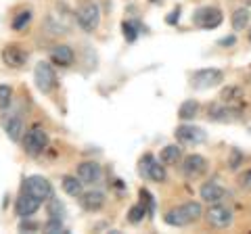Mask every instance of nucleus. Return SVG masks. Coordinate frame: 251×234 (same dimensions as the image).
Instances as JSON below:
<instances>
[{
	"label": "nucleus",
	"instance_id": "obj_1",
	"mask_svg": "<svg viewBox=\"0 0 251 234\" xmlns=\"http://www.w3.org/2000/svg\"><path fill=\"white\" fill-rule=\"evenodd\" d=\"M203 213V209L199 203H184V205H180L176 209H170V211L166 213V222L170 226H176V228H180V226H186L191 224L195 220H199Z\"/></svg>",
	"mask_w": 251,
	"mask_h": 234
},
{
	"label": "nucleus",
	"instance_id": "obj_2",
	"mask_svg": "<svg viewBox=\"0 0 251 234\" xmlns=\"http://www.w3.org/2000/svg\"><path fill=\"white\" fill-rule=\"evenodd\" d=\"M75 19H77V23H80L82 29H86V32H94V29L99 27V23H100V9H99V4L92 2V0L84 2L80 9H77Z\"/></svg>",
	"mask_w": 251,
	"mask_h": 234
},
{
	"label": "nucleus",
	"instance_id": "obj_3",
	"mask_svg": "<svg viewBox=\"0 0 251 234\" xmlns=\"http://www.w3.org/2000/svg\"><path fill=\"white\" fill-rule=\"evenodd\" d=\"M34 82L38 86V90L44 92V94L52 92V88L57 86V75H54L52 65L40 61V63L36 65V69H34Z\"/></svg>",
	"mask_w": 251,
	"mask_h": 234
},
{
	"label": "nucleus",
	"instance_id": "obj_4",
	"mask_svg": "<svg viewBox=\"0 0 251 234\" xmlns=\"http://www.w3.org/2000/svg\"><path fill=\"white\" fill-rule=\"evenodd\" d=\"M49 144V134L40 128V126H34L31 130H27L25 138H23V149H25L29 155H38L46 149Z\"/></svg>",
	"mask_w": 251,
	"mask_h": 234
},
{
	"label": "nucleus",
	"instance_id": "obj_5",
	"mask_svg": "<svg viewBox=\"0 0 251 234\" xmlns=\"http://www.w3.org/2000/svg\"><path fill=\"white\" fill-rule=\"evenodd\" d=\"M222 82H224V73L220 71V69H214V67L199 69V71L193 73V86L195 88H201V90L214 88V86L222 84Z\"/></svg>",
	"mask_w": 251,
	"mask_h": 234
},
{
	"label": "nucleus",
	"instance_id": "obj_6",
	"mask_svg": "<svg viewBox=\"0 0 251 234\" xmlns=\"http://www.w3.org/2000/svg\"><path fill=\"white\" fill-rule=\"evenodd\" d=\"M193 21H195V25H199L201 29H214L222 23V13H220V9H216V6H203V9H199L193 15Z\"/></svg>",
	"mask_w": 251,
	"mask_h": 234
},
{
	"label": "nucleus",
	"instance_id": "obj_7",
	"mask_svg": "<svg viewBox=\"0 0 251 234\" xmlns=\"http://www.w3.org/2000/svg\"><path fill=\"white\" fill-rule=\"evenodd\" d=\"M25 192L34 194V197L40 199V201L52 199V186H50V182L46 180V178H42V176H29L27 180H25Z\"/></svg>",
	"mask_w": 251,
	"mask_h": 234
},
{
	"label": "nucleus",
	"instance_id": "obj_8",
	"mask_svg": "<svg viewBox=\"0 0 251 234\" xmlns=\"http://www.w3.org/2000/svg\"><path fill=\"white\" fill-rule=\"evenodd\" d=\"M140 174H143L145 178H149V180H153V182H166V178H168V174H166V165H159L151 155H147V157L140 161Z\"/></svg>",
	"mask_w": 251,
	"mask_h": 234
},
{
	"label": "nucleus",
	"instance_id": "obj_9",
	"mask_svg": "<svg viewBox=\"0 0 251 234\" xmlns=\"http://www.w3.org/2000/svg\"><path fill=\"white\" fill-rule=\"evenodd\" d=\"M205 217H207V222L214 226V228H226V226L232 224V211L228 207H224V205L209 207V211L205 213Z\"/></svg>",
	"mask_w": 251,
	"mask_h": 234
},
{
	"label": "nucleus",
	"instance_id": "obj_10",
	"mask_svg": "<svg viewBox=\"0 0 251 234\" xmlns=\"http://www.w3.org/2000/svg\"><path fill=\"white\" fill-rule=\"evenodd\" d=\"M205 169H207V161H205V157H201V155H188V157L182 161V171L188 180L199 178Z\"/></svg>",
	"mask_w": 251,
	"mask_h": 234
},
{
	"label": "nucleus",
	"instance_id": "obj_11",
	"mask_svg": "<svg viewBox=\"0 0 251 234\" xmlns=\"http://www.w3.org/2000/svg\"><path fill=\"white\" fill-rule=\"evenodd\" d=\"M239 115H241V109L232 107V105H226L224 100L220 105L209 107V117L214 121H234V119H239Z\"/></svg>",
	"mask_w": 251,
	"mask_h": 234
},
{
	"label": "nucleus",
	"instance_id": "obj_12",
	"mask_svg": "<svg viewBox=\"0 0 251 234\" xmlns=\"http://www.w3.org/2000/svg\"><path fill=\"white\" fill-rule=\"evenodd\" d=\"M40 199H36L34 194L29 192H23L21 197L17 199V205H15V211H17L19 217H29L31 213H36L40 209Z\"/></svg>",
	"mask_w": 251,
	"mask_h": 234
},
{
	"label": "nucleus",
	"instance_id": "obj_13",
	"mask_svg": "<svg viewBox=\"0 0 251 234\" xmlns=\"http://www.w3.org/2000/svg\"><path fill=\"white\" fill-rule=\"evenodd\" d=\"M176 138L180 140L182 144H199L203 142L207 136L205 132H203L201 128H195V126H180L176 128Z\"/></svg>",
	"mask_w": 251,
	"mask_h": 234
},
{
	"label": "nucleus",
	"instance_id": "obj_14",
	"mask_svg": "<svg viewBox=\"0 0 251 234\" xmlns=\"http://www.w3.org/2000/svg\"><path fill=\"white\" fill-rule=\"evenodd\" d=\"M25 59H27L25 50H23L21 46H17V44H9V46H4V48H2V61H4V65H9V67H21L23 63H25Z\"/></svg>",
	"mask_w": 251,
	"mask_h": 234
},
{
	"label": "nucleus",
	"instance_id": "obj_15",
	"mask_svg": "<svg viewBox=\"0 0 251 234\" xmlns=\"http://www.w3.org/2000/svg\"><path fill=\"white\" fill-rule=\"evenodd\" d=\"M100 174H103V171H100V165L94 161H86L77 167V178H80L84 184H97L100 180Z\"/></svg>",
	"mask_w": 251,
	"mask_h": 234
},
{
	"label": "nucleus",
	"instance_id": "obj_16",
	"mask_svg": "<svg viewBox=\"0 0 251 234\" xmlns=\"http://www.w3.org/2000/svg\"><path fill=\"white\" fill-rule=\"evenodd\" d=\"M50 61L54 65H61V67H69L74 63V50L65 44H59V46H52L50 48Z\"/></svg>",
	"mask_w": 251,
	"mask_h": 234
},
{
	"label": "nucleus",
	"instance_id": "obj_17",
	"mask_svg": "<svg viewBox=\"0 0 251 234\" xmlns=\"http://www.w3.org/2000/svg\"><path fill=\"white\" fill-rule=\"evenodd\" d=\"M82 207L86 211H99L105 205V194L100 190H90V192H82Z\"/></svg>",
	"mask_w": 251,
	"mask_h": 234
},
{
	"label": "nucleus",
	"instance_id": "obj_18",
	"mask_svg": "<svg viewBox=\"0 0 251 234\" xmlns=\"http://www.w3.org/2000/svg\"><path fill=\"white\" fill-rule=\"evenodd\" d=\"M201 199L203 201H207V203H218V201H222L224 199V188L220 184L216 182H209L205 184L201 188Z\"/></svg>",
	"mask_w": 251,
	"mask_h": 234
},
{
	"label": "nucleus",
	"instance_id": "obj_19",
	"mask_svg": "<svg viewBox=\"0 0 251 234\" xmlns=\"http://www.w3.org/2000/svg\"><path fill=\"white\" fill-rule=\"evenodd\" d=\"M180 159H182V151H180V146H176V144L166 146L159 155V161L163 163V165H176Z\"/></svg>",
	"mask_w": 251,
	"mask_h": 234
},
{
	"label": "nucleus",
	"instance_id": "obj_20",
	"mask_svg": "<svg viewBox=\"0 0 251 234\" xmlns=\"http://www.w3.org/2000/svg\"><path fill=\"white\" fill-rule=\"evenodd\" d=\"M63 190H65L69 197H82V192H84V182L80 180V178L65 176V178H63Z\"/></svg>",
	"mask_w": 251,
	"mask_h": 234
},
{
	"label": "nucleus",
	"instance_id": "obj_21",
	"mask_svg": "<svg viewBox=\"0 0 251 234\" xmlns=\"http://www.w3.org/2000/svg\"><path fill=\"white\" fill-rule=\"evenodd\" d=\"M197 111H199L197 100H184V103L180 105V109H178V117L180 119H193V117L197 115Z\"/></svg>",
	"mask_w": 251,
	"mask_h": 234
},
{
	"label": "nucleus",
	"instance_id": "obj_22",
	"mask_svg": "<svg viewBox=\"0 0 251 234\" xmlns=\"http://www.w3.org/2000/svg\"><path fill=\"white\" fill-rule=\"evenodd\" d=\"M249 11L247 9H237L234 11V15H232V27L237 29V32H243L247 25H249Z\"/></svg>",
	"mask_w": 251,
	"mask_h": 234
},
{
	"label": "nucleus",
	"instance_id": "obj_23",
	"mask_svg": "<svg viewBox=\"0 0 251 234\" xmlns=\"http://www.w3.org/2000/svg\"><path fill=\"white\" fill-rule=\"evenodd\" d=\"M6 136H9L11 140H19L21 132H23V121L19 119V117H13V119L6 121Z\"/></svg>",
	"mask_w": 251,
	"mask_h": 234
},
{
	"label": "nucleus",
	"instance_id": "obj_24",
	"mask_svg": "<svg viewBox=\"0 0 251 234\" xmlns=\"http://www.w3.org/2000/svg\"><path fill=\"white\" fill-rule=\"evenodd\" d=\"M122 29H124V36L128 42H134L138 34H140V23L138 21H124L122 23Z\"/></svg>",
	"mask_w": 251,
	"mask_h": 234
},
{
	"label": "nucleus",
	"instance_id": "obj_25",
	"mask_svg": "<svg viewBox=\"0 0 251 234\" xmlns=\"http://www.w3.org/2000/svg\"><path fill=\"white\" fill-rule=\"evenodd\" d=\"M147 215V207L140 203V205H134V207H130V211H128V220L132 224H138V222H143V217Z\"/></svg>",
	"mask_w": 251,
	"mask_h": 234
},
{
	"label": "nucleus",
	"instance_id": "obj_26",
	"mask_svg": "<svg viewBox=\"0 0 251 234\" xmlns=\"http://www.w3.org/2000/svg\"><path fill=\"white\" fill-rule=\"evenodd\" d=\"M29 21H31V13H29V11H23V13H19V15H15V19H13V29H23V27H27Z\"/></svg>",
	"mask_w": 251,
	"mask_h": 234
},
{
	"label": "nucleus",
	"instance_id": "obj_27",
	"mask_svg": "<svg viewBox=\"0 0 251 234\" xmlns=\"http://www.w3.org/2000/svg\"><path fill=\"white\" fill-rule=\"evenodd\" d=\"M11 96H13L11 86L0 84V109H6V107L11 105Z\"/></svg>",
	"mask_w": 251,
	"mask_h": 234
},
{
	"label": "nucleus",
	"instance_id": "obj_28",
	"mask_svg": "<svg viewBox=\"0 0 251 234\" xmlns=\"http://www.w3.org/2000/svg\"><path fill=\"white\" fill-rule=\"evenodd\" d=\"M220 98H222L224 103H230V100L243 98V92H241V88H226L222 94H220Z\"/></svg>",
	"mask_w": 251,
	"mask_h": 234
},
{
	"label": "nucleus",
	"instance_id": "obj_29",
	"mask_svg": "<svg viewBox=\"0 0 251 234\" xmlns=\"http://www.w3.org/2000/svg\"><path fill=\"white\" fill-rule=\"evenodd\" d=\"M46 232H65L63 230V222H61V217H50L49 224L44 226Z\"/></svg>",
	"mask_w": 251,
	"mask_h": 234
},
{
	"label": "nucleus",
	"instance_id": "obj_30",
	"mask_svg": "<svg viewBox=\"0 0 251 234\" xmlns=\"http://www.w3.org/2000/svg\"><path fill=\"white\" fill-rule=\"evenodd\" d=\"M63 213H65V207H63L59 201H50V205H49V215H50V217H61Z\"/></svg>",
	"mask_w": 251,
	"mask_h": 234
},
{
	"label": "nucleus",
	"instance_id": "obj_31",
	"mask_svg": "<svg viewBox=\"0 0 251 234\" xmlns=\"http://www.w3.org/2000/svg\"><path fill=\"white\" fill-rule=\"evenodd\" d=\"M140 199H143V203H147V211H153V209H155L153 194L149 192V190H140Z\"/></svg>",
	"mask_w": 251,
	"mask_h": 234
},
{
	"label": "nucleus",
	"instance_id": "obj_32",
	"mask_svg": "<svg viewBox=\"0 0 251 234\" xmlns=\"http://www.w3.org/2000/svg\"><path fill=\"white\" fill-rule=\"evenodd\" d=\"M239 184H241V188H247V190H251V169L243 171V176L239 178Z\"/></svg>",
	"mask_w": 251,
	"mask_h": 234
},
{
	"label": "nucleus",
	"instance_id": "obj_33",
	"mask_svg": "<svg viewBox=\"0 0 251 234\" xmlns=\"http://www.w3.org/2000/svg\"><path fill=\"white\" fill-rule=\"evenodd\" d=\"M40 226H38L36 222H21V226H19V230H38Z\"/></svg>",
	"mask_w": 251,
	"mask_h": 234
},
{
	"label": "nucleus",
	"instance_id": "obj_34",
	"mask_svg": "<svg viewBox=\"0 0 251 234\" xmlns=\"http://www.w3.org/2000/svg\"><path fill=\"white\" fill-rule=\"evenodd\" d=\"M241 159H243V155H241L239 151H234V153H232V161H230V167H232V169H237V167H239V161H241Z\"/></svg>",
	"mask_w": 251,
	"mask_h": 234
},
{
	"label": "nucleus",
	"instance_id": "obj_35",
	"mask_svg": "<svg viewBox=\"0 0 251 234\" xmlns=\"http://www.w3.org/2000/svg\"><path fill=\"white\" fill-rule=\"evenodd\" d=\"M178 19H180V11L176 9V11H172V13H170V17H168V23H178Z\"/></svg>",
	"mask_w": 251,
	"mask_h": 234
},
{
	"label": "nucleus",
	"instance_id": "obj_36",
	"mask_svg": "<svg viewBox=\"0 0 251 234\" xmlns=\"http://www.w3.org/2000/svg\"><path fill=\"white\" fill-rule=\"evenodd\" d=\"M220 44L222 46H230V44H234V38L230 36V38H222V40H220Z\"/></svg>",
	"mask_w": 251,
	"mask_h": 234
},
{
	"label": "nucleus",
	"instance_id": "obj_37",
	"mask_svg": "<svg viewBox=\"0 0 251 234\" xmlns=\"http://www.w3.org/2000/svg\"><path fill=\"white\" fill-rule=\"evenodd\" d=\"M249 42H251V29H249Z\"/></svg>",
	"mask_w": 251,
	"mask_h": 234
},
{
	"label": "nucleus",
	"instance_id": "obj_38",
	"mask_svg": "<svg viewBox=\"0 0 251 234\" xmlns=\"http://www.w3.org/2000/svg\"><path fill=\"white\" fill-rule=\"evenodd\" d=\"M151 2H159V0H151Z\"/></svg>",
	"mask_w": 251,
	"mask_h": 234
},
{
	"label": "nucleus",
	"instance_id": "obj_39",
	"mask_svg": "<svg viewBox=\"0 0 251 234\" xmlns=\"http://www.w3.org/2000/svg\"><path fill=\"white\" fill-rule=\"evenodd\" d=\"M249 77H251V69H249Z\"/></svg>",
	"mask_w": 251,
	"mask_h": 234
}]
</instances>
